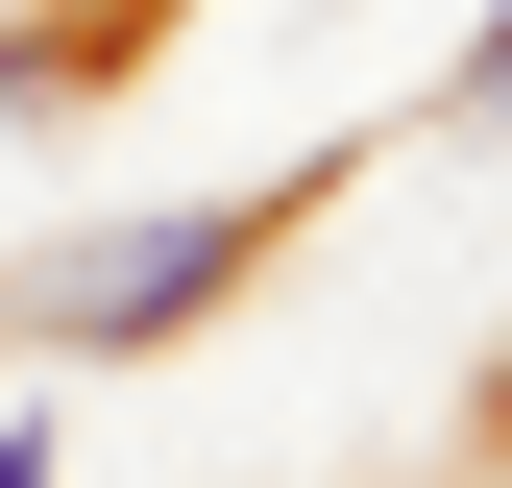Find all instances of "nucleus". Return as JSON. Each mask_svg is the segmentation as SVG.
<instances>
[{
  "mask_svg": "<svg viewBox=\"0 0 512 488\" xmlns=\"http://www.w3.org/2000/svg\"><path fill=\"white\" fill-rule=\"evenodd\" d=\"M269 220L293 196H171V220H98V244H49L25 269V342L49 366H122V342H196L244 269H269Z\"/></svg>",
  "mask_w": 512,
  "mask_h": 488,
  "instance_id": "obj_1",
  "label": "nucleus"
},
{
  "mask_svg": "<svg viewBox=\"0 0 512 488\" xmlns=\"http://www.w3.org/2000/svg\"><path fill=\"white\" fill-rule=\"evenodd\" d=\"M25 98H74V49H49V25H0V122H25Z\"/></svg>",
  "mask_w": 512,
  "mask_h": 488,
  "instance_id": "obj_2",
  "label": "nucleus"
},
{
  "mask_svg": "<svg viewBox=\"0 0 512 488\" xmlns=\"http://www.w3.org/2000/svg\"><path fill=\"white\" fill-rule=\"evenodd\" d=\"M464 122H488V147H512V0H488V49H464Z\"/></svg>",
  "mask_w": 512,
  "mask_h": 488,
  "instance_id": "obj_3",
  "label": "nucleus"
},
{
  "mask_svg": "<svg viewBox=\"0 0 512 488\" xmlns=\"http://www.w3.org/2000/svg\"><path fill=\"white\" fill-rule=\"evenodd\" d=\"M0 488H49V440H25V415H0Z\"/></svg>",
  "mask_w": 512,
  "mask_h": 488,
  "instance_id": "obj_4",
  "label": "nucleus"
}]
</instances>
